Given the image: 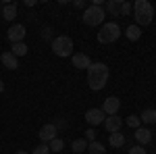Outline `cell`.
I'll use <instances>...</instances> for the list:
<instances>
[{
    "mask_svg": "<svg viewBox=\"0 0 156 154\" xmlns=\"http://www.w3.org/2000/svg\"><path fill=\"white\" fill-rule=\"evenodd\" d=\"M2 90H4V83H2V81H0V92H2Z\"/></svg>",
    "mask_w": 156,
    "mask_h": 154,
    "instance_id": "31",
    "label": "cell"
},
{
    "mask_svg": "<svg viewBox=\"0 0 156 154\" xmlns=\"http://www.w3.org/2000/svg\"><path fill=\"white\" fill-rule=\"evenodd\" d=\"M87 152L90 154H106V150H104V146L100 142H90L87 144Z\"/></svg>",
    "mask_w": 156,
    "mask_h": 154,
    "instance_id": "21",
    "label": "cell"
},
{
    "mask_svg": "<svg viewBox=\"0 0 156 154\" xmlns=\"http://www.w3.org/2000/svg\"><path fill=\"white\" fill-rule=\"evenodd\" d=\"M106 81H108V67L104 63H92L90 69H87V85H90V90L100 92V90H104Z\"/></svg>",
    "mask_w": 156,
    "mask_h": 154,
    "instance_id": "1",
    "label": "cell"
},
{
    "mask_svg": "<svg viewBox=\"0 0 156 154\" xmlns=\"http://www.w3.org/2000/svg\"><path fill=\"white\" fill-rule=\"evenodd\" d=\"M121 125H123V119L119 115H110V117L104 119V127H106L108 133H117L121 129Z\"/></svg>",
    "mask_w": 156,
    "mask_h": 154,
    "instance_id": "11",
    "label": "cell"
},
{
    "mask_svg": "<svg viewBox=\"0 0 156 154\" xmlns=\"http://www.w3.org/2000/svg\"><path fill=\"white\" fill-rule=\"evenodd\" d=\"M25 25L21 23H17V25H11V29H9V34H6V38L11 40L12 44H19V42H23V38H25Z\"/></svg>",
    "mask_w": 156,
    "mask_h": 154,
    "instance_id": "6",
    "label": "cell"
},
{
    "mask_svg": "<svg viewBox=\"0 0 156 154\" xmlns=\"http://www.w3.org/2000/svg\"><path fill=\"white\" fill-rule=\"evenodd\" d=\"M83 140L87 144H90V142H96V131H94V129H87V131H85V138H83Z\"/></svg>",
    "mask_w": 156,
    "mask_h": 154,
    "instance_id": "28",
    "label": "cell"
},
{
    "mask_svg": "<svg viewBox=\"0 0 156 154\" xmlns=\"http://www.w3.org/2000/svg\"><path fill=\"white\" fill-rule=\"evenodd\" d=\"M0 60H2V65H4L6 69H11V71H15V69L19 67L17 56H15L12 52H2V54H0Z\"/></svg>",
    "mask_w": 156,
    "mask_h": 154,
    "instance_id": "13",
    "label": "cell"
},
{
    "mask_svg": "<svg viewBox=\"0 0 156 154\" xmlns=\"http://www.w3.org/2000/svg\"><path fill=\"white\" fill-rule=\"evenodd\" d=\"M71 63L75 69H90V65H92V60H90V56L87 54H83V52H77V54H73L71 56Z\"/></svg>",
    "mask_w": 156,
    "mask_h": 154,
    "instance_id": "10",
    "label": "cell"
},
{
    "mask_svg": "<svg viewBox=\"0 0 156 154\" xmlns=\"http://www.w3.org/2000/svg\"><path fill=\"white\" fill-rule=\"evenodd\" d=\"M108 142H110V146H112V148H121V146L125 144V135H123L121 131L110 133V140H108Z\"/></svg>",
    "mask_w": 156,
    "mask_h": 154,
    "instance_id": "19",
    "label": "cell"
},
{
    "mask_svg": "<svg viewBox=\"0 0 156 154\" xmlns=\"http://www.w3.org/2000/svg\"><path fill=\"white\" fill-rule=\"evenodd\" d=\"M133 135H135V140H137V144H140V146H144V144H150V142H152V131L146 129V127H137Z\"/></svg>",
    "mask_w": 156,
    "mask_h": 154,
    "instance_id": "12",
    "label": "cell"
},
{
    "mask_svg": "<svg viewBox=\"0 0 156 154\" xmlns=\"http://www.w3.org/2000/svg\"><path fill=\"white\" fill-rule=\"evenodd\" d=\"M17 154H29V152H23V150H21V152H17Z\"/></svg>",
    "mask_w": 156,
    "mask_h": 154,
    "instance_id": "32",
    "label": "cell"
},
{
    "mask_svg": "<svg viewBox=\"0 0 156 154\" xmlns=\"http://www.w3.org/2000/svg\"><path fill=\"white\" fill-rule=\"evenodd\" d=\"M2 17H4L6 21H15V17H17V4H4Z\"/></svg>",
    "mask_w": 156,
    "mask_h": 154,
    "instance_id": "16",
    "label": "cell"
},
{
    "mask_svg": "<svg viewBox=\"0 0 156 154\" xmlns=\"http://www.w3.org/2000/svg\"><path fill=\"white\" fill-rule=\"evenodd\" d=\"M31 154H50L48 144H40L37 148H34V152H31Z\"/></svg>",
    "mask_w": 156,
    "mask_h": 154,
    "instance_id": "25",
    "label": "cell"
},
{
    "mask_svg": "<svg viewBox=\"0 0 156 154\" xmlns=\"http://www.w3.org/2000/svg\"><path fill=\"white\" fill-rule=\"evenodd\" d=\"M104 17H106V11H104V6H94V4H90V6H85L83 11V23L90 25V27H96V25H104Z\"/></svg>",
    "mask_w": 156,
    "mask_h": 154,
    "instance_id": "3",
    "label": "cell"
},
{
    "mask_svg": "<svg viewBox=\"0 0 156 154\" xmlns=\"http://www.w3.org/2000/svg\"><path fill=\"white\" fill-rule=\"evenodd\" d=\"M131 11H133L131 2H127V0H123V2H121V15H123V17H127V15H129Z\"/></svg>",
    "mask_w": 156,
    "mask_h": 154,
    "instance_id": "23",
    "label": "cell"
},
{
    "mask_svg": "<svg viewBox=\"0 0 156 154\" xmlns=\"http://www.w3.org/2000/svg\"><path fill=\"white\" fill-rule=\"evenodd\" d=\"M73 4H75V6H77V9H85V2H83V0H75V2H73Z\"/></svg>",
    "mask_w": 156,
    "mask_h": 154,
    "instance_id": "29",
    "label": "cell"
},
{
    "mask_svg": "<svg viewBox=\"0 0 156 154\" xmlns=\"http://www.w3.org/2000/svg\"><path fill=\"white\" fill-rule=\"evenodd\" d=\"M121 36V27L119 23H115V21H110V23H104L100 27V34H98V42L100 44H112V42H117Z\"/></svg>",
    "mask_w": 156,
    "mask_h": 154,
    "instance_id": "4",
    "label": "cell"
},
{
    "mask_svg": "<svg viewBox=\"0 0 156 154\" xmlns=\"http://www.w3.org/2000/svg\"><path fill=\"white\" fill-rule=\"evenodd\" d=\"M125 36L129 38L131 42H135V40H140V38H142V29H140L137 25H129V27L125 29Z\"/></svg>",
    "mask_w": 156,
    "mask_h": 154,
    "instance_id": "17",
    "label": "cell"
},
{
    "mask_svg": "<svg viewBox=\"0 0 156 154\" xmlns=\"http://www.w3.org/2000/svg\"><path fill=\"white\" fill-rule=\"evenodd\" d=\"M37 135H40V140H42L44 144H50L54 138H56V135H58V129L54 127V123H48V125H44V127L40 129V133H37Z\"/></svg>",
    "mask_w": 156,
    "mask_h": 154,
    "instance_id": "8",
    "label": "cell"
},
{
    "mask_svg": "<svg viewBox=\"0 0 156 154\" xmlns=\"http://www.w3.org/2000/svg\"><path fill=\"white\" fill-rule=\"evenodd\" d=\"M50 34H52V29H48V27H44V38H48Z\"/></svg>",
    "mask_w": 156,
    "mask_h": 154,
    "instance_id": "30",
    "label": "cell"
},
{
    "mask_svg": "<svg viewBox=\"0 0 156 154\" xmlns=\"http://www.w3.org/2000/svg\"><path fill=\"white\" fill-rule=\"evenodd\" d=\"M71 150L75 154H81L83 150H87V142H85L83 138H79V140H73L71 142Z\"/></svg>",
    "mask_w": 156,
    "mask_h": 154,
    "instance_id": "18",
    "label": "cell"
},
{
    "mask_svg": "<svg viewBox=\"0 0 156 154\" xmlns=\"http://www.w3.org/2000/svg\"><path fill=\"white\" fill-rule=\"evenodd\" d=\"M48 148L52 150V152H60V150L65 148V142H62L60 138H54V140H52V142L48 144Z\"/></svg>",
    "mask_w": 156,
    "mask_h": 154,
    "instance_id": "22",
    "label": "cell"
},
{
    "mask_svg": "<svg viewBox=\"0 0 156 154\" xmlns=\"http://www.w3.org/2000/svg\"><path fill=\"white\" fill-rule=\"evenodd\" d=\"M52 52H54L56 56H62V59L73 56V40L69 36L54 38V40H52Z\"/></svg>",
    "mask_w": 156,
    "mask_h": 154,
    "instance_id": "5",
    "label": "cell"
},
{
    "mask_svg": "<svg viewBox=\"0 0 156 154\" xmlns=\"http://www.w3.org/2000/svg\"><path fill=\"white\" fill-rule=\"evenodd\" d=\"M127 154H148V152L144 150V146H140V144H137V146H131Z\"/></svg>",
    "mask_w": 156,
    "mask_h": 154,
    "instance_id": "26",
    "label": "cell"
},
{
    "mask_svg": "<svg viewBox=\"0 0 156 154\" xmlns=\"http://www.w3.org/2000/svg\"><path fill=\"white\" fill-rule=\"evenodd\" d=\"M119 108H121V100L117 98V96H110V98L104 100V104H102V113L110 117V115H117Z\"/></svg>",
    "mask_w": 156,
    "mask_h": 154,
    "instance_id": "7",
    "label": "cell"
},
{
    "mask_svg": "<svg viewBox=\"0 0 156 154\" xmlns=\"http://www.w3.org/2000/svg\"><path fill=\"white\" fill-rule=\"evenodd\" d=\"M140 121L146 125H154L156 123V108H146L144 113L140 115Z\"/></svg>",
    "mask_w": 156,
    "mask_h": 154,
    "instance_id": "15",
    "label": "cell"
},
{
    "mask_svg": "<svg viewBox=\"0 0 156 154\" xmlns=\"http://www.w3.org/2000/svg\"><path fill=\"white\" fill-rule=\"evenodd\" d=\"M125 123H127L129 127H133V129H137L142 121H140V117H135V115H131V117H127V121H125Z\"/></svg>",
    "mask_w": 156,
    "mask_h": 154,
    "instance_id": "24",
    "label": "cell"
},
{
    "mask_svg": "<svg viewBox=\"0 0 156 154\" xmlns=\"http://www.w3.org/2000/svg\"><path fill=\"white\" fill-rule=\"evenodd\" d=\"M133 15H135V23L140 25H150L154 19V6L148 0H135L133 2Z\"/></svg>",
    "mask_w": 156,
    "mask_h": 154,
    "instance_id": "2",
    "label": "cell"
},
{
    "mask_svg": "<svg viewBox=\"0 0 156 154\" xmlns=\"http://www.w3.org/2000/svg\"><path fill=\"white\" fill-rule=\"evenodd\" d=\"M11 52L19 59V56H25L27 54V44L25 42H19V44H12V48H11Z\"/></svg>",
    "mask_w": 156,
    "mask_h": 154,
    "instance_id": "20",
    "label": "cell"
},
{
    "mask_svg": "<svg viewBox=\"0 0 156 154\" xmlns=\"http://www.w3.org/2000/svg\"><path fill=\"white\" fill-rule=\"evenodd\" d=\"M104 119H106V115L102 113V108H90L85 113V121L90 125H100V123H104Z\"/></svg>",
    "mask_w": 156,
    "mask_h": 154,
    "instance_id": "9",
    "label": "cell"
},
{
    "mask_svg": "<svg viewBox=\"0 0 156 154\" xmlns=\"http://www.w3.org/2000/svg\"><path fill=\"white\" fill-rule=\"evenodd\" d=\"M121 2H123V0H108L104 11H106L110 17H119L121 15Z\"/></svg>",
    "mask_w": 156,
    "mask_h": 154,
    "instance_id": "14",
    "label": "cell"
},
{
    "mask_svg": "<svg viewBox=\"0 0 156 154\" xmlns=\"http://www.w3.org/2000/svg\"><path fill=\"white\" fill-rule=\"evenodd\" d=\"M54 127H56V129H65V127H67V119H65V117H58V119H56V121H54Z\"/></svg>",
    "mask_w": 156,
    "mask_h": 154,
    "instance_id": "27",
    "label": "cell"
}]
</instances>
